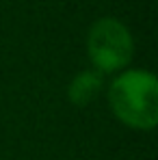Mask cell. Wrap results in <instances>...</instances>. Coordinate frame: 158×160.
<instances>
[{"label": "cell", "mask_w": 158, "mask_h": 160, "mask_svg": "<svg viewBox=\"0 0 158 160\" xmlns=\"http://www.w3.org/2000/svg\"><path fill=\"white\" fill-rule=\"evenodd\" d=\"M87 50L95 72L110 74L128 65L132 58V37L121 22L113 18H102L89 30Z\"/></svg>", "instance_id": "cell-2"}, {"label": "cell", "mask_w": 158, "mask_h": 160, "mask_svg": "<svg viewBox=\"0 0 158 160\" xmlns=\"http://www.w3.org/2000/svg\"><path fill=\"white\" fill-rule=\"evenodd\" d=\"M100 91H102V74L95 69H91V72L87 69L72 80L67 95L76 106H84V104L93 102L100 95Z\"/></svg>", "instance_id": "cell-3"}, {"label": "cell", "mask_w": 158, "mask_h": 160, "mask_svg": "<svg viewBox=\"0 0 158 160\" xmlns=\"http://www.w3.org/2000/svg\"><path fill=\"white\" fill-rule=\"evenodd\" d=\"M158 84L150 72H126L108 89V102L117 119L134 130H152L158 121Z\"/></svg>", "instance_id": "cell-1"}]
</instances>
